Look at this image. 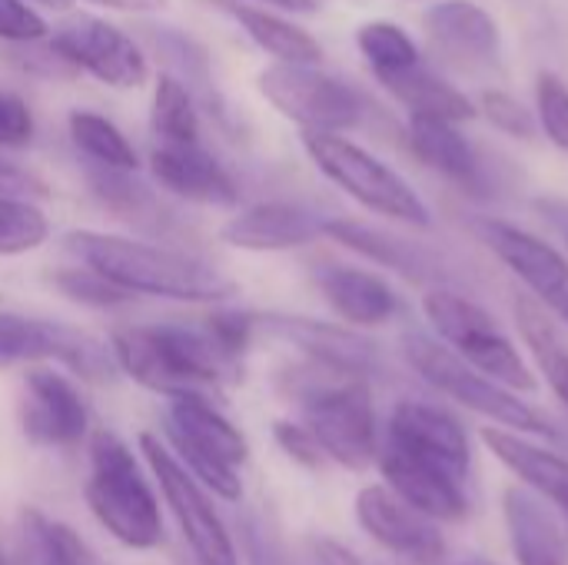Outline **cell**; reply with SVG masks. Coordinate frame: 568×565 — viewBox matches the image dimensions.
<instances>
[{
    "label": "cell",
    "instance_id": "cell-28",
    "mask_svg": "<svg viewBox=\"0 0 568 565\" xmlns=\"http://www.w3.org/2000/svg\"><path fill=\"white\" fill-rule=\"evenodd\" d=\"M379 83L409 110V113H433V117H446L453 123L473 120L476 107L466 93H459L453 83H446L443 77H436L433 70H426L423 63L399 70V73H386L379 77Z\"/></svg>",
    "mask_w": 568,
    "mask_h": 565
},
{
    "label": "cell",
    "instance_id": "cell-12",
    "mask_svg": "<svg viewBox=\"0 0 568 565\" xmlns=\"http://www.w3.org/2000/svg\"><path fill=\"white\" fill-rule=\"evenodd\" d=\"M37 360H57L93 383L113 376V350H106L90 333L20 313H0V363Z\"/></svg>",
    "mask_w": 568,
    "mask_h": 565
},
{
    "label": "cell",
    "instance_id": "cell-9",
    "mask_svg": "<svg viewBox=\"0 0 568 565\" xmlns=\"http://www.w3.org/2000/svg\"><path fill=\"white\" fill-rule=\"evenodd\" d=\"M260 93L303 130L346 133L363 123V97L316 63L276 60L260 73Z\"/></svg>",
    "mask_w": 568,
    "mask_h": 565
},
{
    "label": "cell",
    "instance_id": "cell-7",
    "mask_svg": "<svg viewBox=\"0 0 568 565\" xmlns=\"http://www.w3.org/2000/svg\"><path fill=\"white\" fill-rule=\"evenodd\" d=\"M166 436L180 453V463L193 473V480L213 490L223 500H240V466L250 456L246 436L200 393L173 396L166 416Z\"/></svg>",
    "mask_w": 568,
    "mask_h": 565
},
{
    "label": "cell",
    "instance_id": "cell-29",
    "mask_svg": "<svg viewBox=\"0 0 568 565\" xmlns=\"http://www.w3.org/2000/svg\"><path fill=\"white\" fill-rule=\"evenodd\" d=\"M516 326L539 366V373L546 376L549 390L559 396V403L568 410V350L556 330V323L549 320L546 306L536 296H516Z\"/></svg>",
    "mask_w": 568,
    "mask_h": 565
},
{
    "label": "cell",
    "instance_id": "cell-17",
    "mask_svg": "<svg viewBox=\"0 0 568 565\" xmlns=\"http://www.w3.org/2000/svg\"><path fill=\"white\" fill-rule=\"evenodd\" d=\"M326 216L303 203H256L236 216L226 220L220 236L236 246V250H253V253H280V250H296L323 236Z\"/></svg>",
    "mask_w": 568,
    "mask_h": 565
},
{
    "label": "cell",
    "instance_id": "cell-34",
    "mask_svg": "<svg viewBox=\"0 0 568 565\" xmlns=\"http://www.w3.org/2000/svg\"><path fill=\"white\" fill-rule=\"evenodd\" d=\"M50 236V220L27 196L0 193V256H20L43 246Z\"/></svg>",
    "mask_w": 568,
    "mask_h": 565
},
{
    "label": "cell",
    "instance_id": "cell-14",
    "mask_svg": "<svg viewBox=\"0 0 568 565\" xmlns=\"http://www.w3.org/2000/svg\"><path fill=\"white\" fill-rule=\"evenodd\" d=\"M379 473L386 480V486L406 500L409 506H416L419 513H426L436 523H463L469 516V500L463 493V480L456 473H449L446 466H439L436 460L386 440L376 453Z\"/></svg>",
    "mask_w": 568,
    "mask_h": 565
},
{
    "label": "cell",
    "instance_id": "cell-49",
    "mask_svg": "<svg viewBox=\"0 0 568 565\" xmlns=\"http://www.w3.org/2000/svg\"><path fill=\"white\" fill-rule=\"evenodd\" d=\"M37 3H47V7H67L70 0H37Z\"/></svg>",
    "mask_w": 568,
    "mask_h": 565
},
{
    "label": "cell",
    "instance_id": "cell-24",
    "mask_svg": "<svg viewBox=\"0 0 568 565\" xmlns=\"http://www.w3.org/2000/svg\"><path fill=\"white\" fill-rule=\"evenodd\" d=\"M316 286L339 320L353 326H383L399 313V296L393 286L356 266H326L316 273Z\"/></svg>",
    "mask_w": 568,
    "mask_h": 565
},
{
    "label": "cell",
    "instance_id": "cell-36",
    "mask_svg": "<svg viewBox=\"0 0 568 565\" xmlns=\"http://www.w3.org/2000/svg\"><path fill=\"white\" fill-rule=\"evenodd\" d=\"M53 286L83 306H97V310H113V306H126L130 300H136L130 290L116 286L113 280H106L103 273H97L93 266H73V270H60L53 276Z\"/></svg>",
    "mask_w": 568,
    "mask_h": 565
},
{
    "label": "cell",
    "instance_id": "cell-16",
    "mask_svg": "<svg viewBox=\"0 0 568 565\" xmlns=\"http://www.w3.org/2000/svg\"><path fill=\"white\" fill-rule=\"evenodd\" d=\"M20 423L37 446H73L87 433V403L53 370H30L23 380Z\"/></svg>",
    "mask_w": 568,
    "mask_h": 565
},
{
    "label": "cell",
    "instance_id": "cell-43",
    "mask_svg": "<svg viewBox=\"0 0 568 565\" xmlns=\"http://www.w3.org/2000/svg\"><path fill=\"white\" fill-rule=\"evenodd\" d=\"M243 546H246V556L253 565H290L276 533L256 516L243 519Z\"/></svg>",
    "mask_w": 568,
    "mask_h": 565
},
{
    "label": "cell",
    "instance_id": "cell-37",
    "mask_svg": "<svg viewBox=\"0 0 568 565\" xmlns=\"http://www.w3.org/2000/svg\"><path fill=\"white\" fill-rule=\"evenodd\" d=\"M536 110H539V127L546 137L568 153V87L549 70L539 73L536 80Z\"/></svg>",
    "mask_w": 568,
    "mask_h": 565
},
{
    "label": "cell",
    "instance_id": "cell-50",
    "mask_svg": "<svg viewBox=\"0 0 568 565\" xmlns=\"http://www.w3.org/2000/svg\"><path fill=\"white\" fill-rule=\"evenodd\" d=\"M0 565H7V559H3V553H0Z\"/></svg>",
    "mask_w": 568,
    "mask_h": 565
},
{
    "label": "cell",
    "instance_id": "cell-15",
    "mask_svg": "<svg viewBox=\"0 0 568 565\" xmlns=\"http://www.w3.org/2000/svg\"><path fill=\"white\" fill-rule=\"evenodd\" d=\"M356 519L369 539L413 565H439L446 559V539L426 513L399 500L389 486H366L356 496Z\"/></svg>",
    "mask_w": 568,
    "mask_h": 565
},
{
    "label": "cell",
    "instance_id": "cell-45",
    "mask_svg": "<svg viewBox=\"0 0 568 565\" xmlns=\"http://www.w3.org/2000/svg\"><path fill=\"white\" fill-rule=\"evenodd\" d=\"M313 559H316V565H363L353 549H346L336 539H316L313 543Z\"/></svg>",
    "mask_w": 568,
    "mask_h": 565
},
{
    "label": "cell",
    "instance_id": "cell-48",
    "mask_svg": "<svg viewBox=\"0 0 568 565\" xmlns=\"http://www.w3.org/2000/svg\"><path fill=\"white\" fill-rule=\"evenodd\" d=\"M439 565H496V563H489V559H483V556H459V559H443Z\"/></svg>",
    "mask_w": 568,
    "mask_h": 565
},
{
    "label": "cell",
    "instance_id": "cell-5",
    "mask_svg": "<svg viewBox=\"0 0 568 565\" xmlns=\"http://www.w3.org/2000/svg\"><path fill=\"white\" fill-rule=\"evenodd\" d=\"M87 503L103 529L130 549H153L163 536L156 496L126 443L113 433L93 436Z\"/></svg>",
    "mask_w": 568,
    "mask_h": 565
},
{
    "label": "cell",
    "instance_id": "cell-18",
    "mask_svg": "<svg viewBox=\"0 0 568 565\" xmlns=\"http://www.w3.org/2000/svg\"><path fill=\"white\" fill-rule=\"evenodd\" d=\"M386 440L403 443V446L436 460L439 466H446L459 480L469 476V466H473L469 436L453 413H446L433 403H419V400L396 403V410L389 416Z\"/></svg>",
    "mask_w": 568,
    "mask_h": 565
},
{
    "label": "cell",
    "instance_id": "cell-23",
    "mask_svg": "<svg viewBox=\"0 0 568 565\" xmlns=\"http://www.w3.org/2000/svg\"><path fill=\"white\" fill-rule=\"evenodd\" d=\"M503 516L509 546L519 565H568L566 526L532 490H506Z\"/></svg>",
    "mask_w": 568,
    "mask_h": 565
},
{
    "label": "cell",
    "instance_id": "cell-4",
    "mask_svg": "<svg viewBox=\"0 0 568 565\" xmlns=\"http://www.w3.org/2000/svg\"><path fill=\"white\" fill-rule=\"evenodd\" d=\"M403 356L406 363L443 396L456 400L459 406L493 420L503 430L529 433V436H549L556 440V426L529 403L519 400V393L506 390L503 383L489 380L476 366H469L456 350H449L443 340H429L423 333L403 336Z\"/></svg>",
    "mask_w": 568,
    "mask_h": 565
},
{
    "label": "cell",
    "instance_id": "cell-3",
    "mask_svg": "<svg viewBox=\"0 0 568 565\" xmlns=\"http://www.w3.org/2000/svg\"><path fill=\"white\" fill-rule=\"evenodd\" d=\"M290 390L300 400L303 423L323 446L326 460L349 473H363L376 463L379 436L366 376L313 363L310 373L293 376Z\"/></svg>",
    "mask_w": 568,
    "mask_h": 565
},
{
    "label": "cell",
    "instance_id": "cell-31",
    "mask_svg": "<svg viewBox=\"0 0 568 565\" xmlns=\"http://www.w3.org/2000/svg\"><path fill=\"white\" fill-rule=\"evenodd\" d=\"M150 127L163 143H200V113L190 87L180 77L160 73L153 90Z\"/></svg>",
    "mask_w": 568,
    "mask_h": 565
},
{
    "label": "cell",
    "instance_id": "cell-10",
    "mask_svg": "<svg viewBox=\"0 0 568 565\" xmlns=\"http://www.w3.org/2000/svg\"><path fill=\"white\" fill-rule=\"evenodd\" d=\"M140 450H143L153 476L160 480V490L183 529V539L190 543L193 559L200 565H236L233 539H230L226 526L220 523V516L213 513L203 486L193 480V473L153 433L140 436Z\"/></svg>",
    "mask_w": 568,
    "mask_h": 565
},
{
    "label": "cell",
    "instance_id": "cell-32",
    "mask_svg": "<svg viewBox=\"0 0 568 565\" xmlns=\"http://www.w3.org/2000/svg\"><path fill=\"white\" fill-rule=\"evenodd\" d=\"M67 130H70L73 147L80 153H87L93 163L116 167V170H136V150H133V143L106 117H100L93 110H73L67 117Z\"/></svg>",
    "mask_w": 568,
    "mask_h": 565
},
{
    "label": "cell",
    "instance_id": "cell-8",
    "mask_svg": "<svg viewBox=\"0 0 568 565\" xmlns=\"http://www.w3.org/2000/svg\"><path fill=\"white\" fill-rule=\"evenodd\" d=\"M423 313L436 336L456 350L469 366L486 373L489 380L503 383L513 393H536L539 383L513 340L496 326V320L473 300L453 293V290H429L423 296Z\"/></svg>",
    "mask_w": 568,
    "mask_h": 565
},
{
    "label": "cell",
    "instance_id": "cell-39",
    "mask_svg": "<svg viewBox=\"0 0 568 565\" xmlns=\"http://www.w3.org/2000/svg\"><path fill=\"white\" fill-rule=\"evenodd\" d=\"M483 113H486V120L496 130H503V133H509L516 140H532L536 137V117H532V110H526L513 93L486 90L483 93Z\"/></svg>",
    "mask_w": 568,
    "mask_h": 565
},
{
    "label": "cell",
    "instance_id": "cell-44",
    "mask_svg": "<svg viewBox=\"0 0 568 565\" xmlns=\"http://www.w3.org/2000/svg\"><path fill=\"white\" fill-rule=\"evenodd\" d=\"M0 193H7V196H47V186L30 170L0 157Z\"/></svg>",
    "mask_w": 568,
    "mask_h": 565
},
{
    "label": "cell",
    "instance_id": "cell-20",
    "mask_svg": "<svg viewBox=\"0 0 568 565\" xmlns=\"http://www.w3.org/2000/svg\"><path fill=\"white\" fill-rule=\"evenodd\" d=\"M256 326L300 346L313 363L356 373V376H366L376 366V346L346 326H333V323H320L306 316H280V313L256 316Z\"/></svg>",
    "mask_w": 568,
    "mask_h": 565
},
{
    "label": "cell",
    "instance_id": "cell-38",
    "mask_svg": "<svg viewBox=\"0 0 568 565\" xmlns=\"http://www.w3.org/2000/svg\"><path fill=\"white\" fill-rule=\"evenodd\" d=\"M210 333V340L216 343V350L236 366L240 356L246 353L253 333H256V316L253 313H240V310H220L206 320L203 326Z\"/></svg>",
    "mask_w": 568,
    "mask_h": 565
},
{
    "label": "cell",
    "instance_id": "cell-6",
    "mask_svg": "<svg viewBox=\"0 0 568 565\" xmlns=\"http://www.w3.org/2000/svg\"><path fill=\"white\" fill-rule=\"evenodd\" d=\"M303 150L310 153L316 170L339 190H346L359 206L419 230L433 226V213L423 196L366 147L346 140L343 133L303 130Z\"/></svg>",
    "mask_w": 568,
    "mask_h": 565
},
{
    "label": "cell",
    "instance_id": "cell-27",
    "mask_svg": "<svg viewBox=\"0 0 568 565\" xmlns=\"http://www.w3.org/2000/svg\"><path fill=\"white\" fill-rule=\"evenodd\" d=\"M323 236L343 243L346 250L386 266V270H396L409 280H429L436 276V263L429 260V253L416 243H406L393 233H383L376 226H366V223H356V220H326L323 226Z\"/></svg>",
    "mask_w": 568,
    "mask_h": 565
},
{
    "label": "cell",
    "instance_id": "cell-25",
    "mask_svg": "<svg viewBox=\"0 0 568 565\" xmlns=\"http://www.w3.org/2000/svg\"><path fill=\"white\" fill-rule=\"evenodd\" d=\"M409 147L413 153L436 170L439 176L476 190L479 186V160L473 143L459 133V123L433 113H409Z\"/></svg>",
    "mask_w": 568,
    "mask_h": 565
},
{
    "label": "cell",
    "instance_id": "cell-11",
    "mask_svg": "<svg viewBox=\"0 0 568 565\" xmlns=\"http://www.w3.org/2000/svg\"><path fill=\"white\" fill-rule=\"evenodd\" d=\"M50 50L67 67H77L116 90L143 87L150 77L146 57L133 43V37L100 17H73L57 27L50 37Z\"/></svg>",
    "mask_w": 568,
    "mask_h": 565
},
{
    "label": "cell",
    "instance_id": "cell-19",
    "mask_svg": "<svg viewBox=\"0 0 568 565\" xmlns=\"http://www.w3.org/2000/svg\"><path fill=\"white\" fill-rule=\"evenodd\" d=\"M150 167L163 190H170L190 203L236 206V200H240L233 176L200 143H160L150 157Z\"/></svg>",
    "mask_w": 568,
    "mask_h": 565
},
{
    "label": "cell",
    "instance_id": "cell-21",
    "mask_svg": "<svg viewBox=\"0 0 568 565\" xmlns=\"http://www.w3.org/2000/svg\"><path fill=\"white\" fill-rule=\"evenodd\" d=\"M423 27L429 40L463 67L496 60L503 43L496 17L473 0H436L423 13Z\"/></svg>",
    "mask_w": 568,
    "mask_h": 565
},
{
    "label": "cell",
    "instance_id": "cell-51",
    "mask_svg": "<svg viewBox=\"0 0 568 565\" xmlns=\"http://www.w3.org/2000/svg\"><path fill=\"white\" fill-rule=\"evenodd\" d=\"M566 533H568V526H566Z\"/></svg>",
    "mask_w": 568,
    "mask_h": 565
},
{
    "label": "cell",
    "instance_id": "cell-41",
    "mask_svg": "<svg viewBox=\"0 0 568 565\" xmlns=\"http://www.w3.org/2000/svg\"><path fill=\"white\" fill-rule=\"evenodd\" d=\"M273 436H276L280 450H283L293 463H300L303 470H320V466L326 463V453H323V446L316 443V436L306 430V423L280 420V423L273 426Z\"/></svg>",
    "mask_w": 568,
    "mask_h": 565
},
{
    "label": "cell",
    "instance_id": "cell-42",
    "mask_svg": "<svg viewBox=\"0 0 568 565\" xmlns=\"http://www.w3.org/2000/svg\"><path fill=\"white\" fill-rule=\"evenodd\" d=\"M30 140H33V113H30V107L20 97L0 90V147L17 150V147H27Z\"/></svg>",
    "mask_w": 568,
    "mask_h": 565
},
{
    "label": "cell",
    "instance_id": "cell-1",
    "mask_svg": "<svg viewBox=\"0 0 568 565\" xmlns=\"http://www.w3.org/2000/svg\"><path fill=\"white\" fill-rule=\"evenodd\" d=\"M67 246L80 256V263L93 266L97 273L130 290L133 296L146 293V296H166L186 303H216L236 293V286L220 270L183 250L140 243L130 236H113L97 230L67 233Z\"/></svg>",
    "mask_w": 568,
    "mask_h": 565
},
{
    "label": "cell",
    "instance_id": "cell-13",
    "mask_svg": "<svg viewBox=\"0 0 568 565\" xmlns=\"http://www.w3.org/2000/svg\"><path fill=\"white\" fill-rule=\"evenodd\" d=\"M473 233L526 283V290L549 313L568 323V260L552 243L496 216H476Z\"/></svg>",
    "mask_w": 568,
    "mask_h": 565
},
{
    "label": "cell",
    "instance_id": "cell-30",
    "mask_svg": "<svg viewBox=\"0 0 568 565\" xmlns=\"http://www.w3.org/2000/svg\"><path fill=\"white\" fill-rule=\"evenodd\" d=\"M20 553L23 565H93V553L67 523L37 509H23L20 516Z\"/></svg>",
    "mask_w": 568,
    "mask_h": 565
},
{
    "label": "cell",
    "instance_id": "cell-22",
    "mask_svg": "<svg viewBox=\"0 0 568 565\" xmlns=\"http://www.w3.org/2000/svg\"><path fill=\"white\" fill-rule=\"evenodd\" d=\"M483 443L489 446V453L536 496H546V503H552L568 523V460L536 446L529 440H523V433L503 430V426H486Z\"/></svg>",
    "mask_w": 568,
    "mask_h": 565
},
{
    "label": "cell",
    "instance_id": "cell-33",
    "mask_svg": "<svg viewBox=\"0 0 568 565\" xmlns=\"http://www.w3.org/2000/svg\"><path fill=\"white\" fill-rule=\"evenodd\" d=\"M356 47L359 53L366 57L369 70L376 77H386V73H399V70H409L419 60V47L416 40L393 20H369L356 30Z\"/></svg>",
    "mask_w": 568,
    "mask_h": 565
},
{
    "label": "cell",
    "instance_id": "cell-26",
    "mask_svg": "<svg viewBox=\"0 0 568 565\" xmlns=\"http://www.w3.org/2000/svg\"><path fill=\"white\" fill-rule=\"evenodd\" d=\"M210 3L220 13L233 17L243 27V33L260 50H266L270 57L286 60V63H320L323 60L320 40L310 30L283 20L280 13H270V10H260V7H250V3H240V0H210Z\"/></svg>",
    "mask_w": 568,
    "mask_h": 565
},
{
    "label": "cell",
    "instance_id": "cell-46",
    "mask_svg": "<svg viewBox=\"0 0 568 565\" xmlns=\"http://www.w3.org/2000/svg\"><path fill=\"white\" fill-rule=\"evenodd\" d=\"M93 3H103V7H113V10H126V13H153L166 0H93Z\"/></svg>",
    "mask_w": 568,
    "mask_h": 565
},
{
    "label": "cell",
    "instance_id": "cell-40",
    "mask_svg": "<svg viewBox=\"0 0 568 565\" xmlns=\"http://www.w3.org/2000/svg\"><path fill=\"white\" fill-rule=\"evenodd\" d=\"M50 37L47 20L27 0H0V40L7 43H40Z\"/></svg>",
    "mask_w": 568,
    "mask_h": 565
},
{
    "label": "cell",
    "instance_id": "cell-35",
    "mask_svg": "<svg viewBox=\"0 0 568 565\" xmlns=\"http://www.w3.org/2000/svg\"><path fill=\"white\" fill-rule=\"evenodd\" d=\"M93 196L123 216H143L153 206V193L146 190V183L136 180V170H116V167H100L93 163V170L87 173Z\"/></svg>",
    "mask_w": 568,
    "mask_h": 565
},
{
    "label": "cell",
    "instance_id": "cell-2",
    "mask_svg": "<svg viewBox=\"0 0 568 565\" xmlns=\"http://www.w3.org/2000/svg\"><path fill=\"white\" fill-rule=\"evenodd\" d=\"M110 350L126 376L170 400L186 393L206 396L233 370V363L216 350L206 330L180 323L116 330Z\"/></svg>",
    "mask_w": 568,
    "mask_h": 565
},
{
    "label": "cell",
    "instance_id": "cell-47",
    "mask_svg": "<svg viewBox=\"0 0 568 565\" xmlns=\"http://www.w3.org/2000/svg\"><path fill=\"white\" fill-rule=\"evenodd\" d=\"M263 3H273L280 10H293V13H313L316 10V0H263Z\"/></svg>",
    "mask_w": 568,
    "mask_h": 565
}]
</instances>
